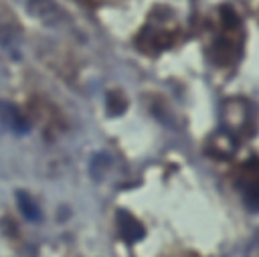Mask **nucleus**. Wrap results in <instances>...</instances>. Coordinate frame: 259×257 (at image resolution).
I'll use <instances>...</instances> for the list:
<instances>
[{
  "label": "nucleus",
  "mask_w": 259,
  "mask_h": 257,
  "mask_svg": "<svg viewBox=\"0 0 259 257\" xmlns=\"http://www.w3.org/2000/svg\"><path fill=\"white\" fill-rule=\"evenodd\" d=\"M0 117L6 121V125L10 127V130H14V132H24L26 130V123H24V119L12 109V107H8V105H0Z\"/></svg>",
  "instance_id": "1"
},
{
  "label": "nucleus",
  "mask_w": 259,
  "mask_h": 257,
  "mask_svg": "<svg viewBox=\"0 0 259 257\" xmlns=\"http://www.w3.org/2000/svg\"><path fill=\"white\" fill-rule=\"evenodd\" d=\"M119 223H121V235L127 239V241H136L142 237V227L127 215L119 217Z\"/></svg>",
  "instance_id": "2"
},
{
  "label": "nucleus",
  "mask_w": 259,
  "mask_h": 257,
  "mask_svg": "<svg viewBox=\"0 0 259 257\" xmlns=\"http://www.w3.org/2000/svg\"><path fill=\"white\" fill-rule=\"evenodd\" d=\"M18 204H20V210L24 212L26 219H30V221H36V219H38V208H36V204L30 200V196L18 194Z\"/></svg>",
  "instance_id": "3"
},
{
  "label": "nucleus",
  "mask_w": 259,
  "mask_h": 257,
  "mask_svg": "<svg viewBox=\"0 0 259 257\" xmlns=\"http://www.w3.org/2000/svg\"><path fill=\"white\" fill-rule=\"evenodd\" d=\"M245 198L251 208H259V182H251L249 188L245 190Z\"/></svg>",
  "instance_id": "4"
}]
</instances>
